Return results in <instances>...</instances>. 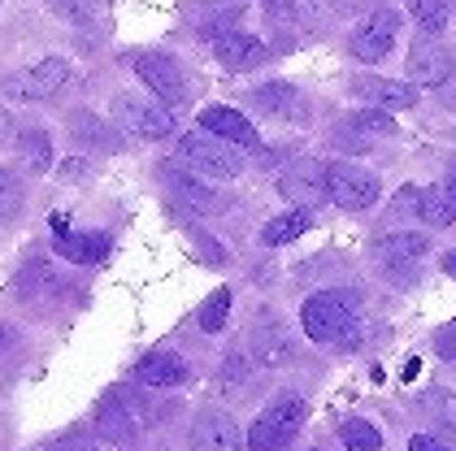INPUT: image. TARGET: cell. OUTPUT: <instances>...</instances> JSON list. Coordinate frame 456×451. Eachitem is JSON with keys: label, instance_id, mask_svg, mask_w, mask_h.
<instances>
[{"label": "cell", "instance_id": "d6986e66", "mask_svg": "<svg viewBox=\"0 0 456 451\" xmlns=\"http://www.w3.org/2000/svg\"><path fill=\"white\" fill-rule=\"evenodd\" d=\"M213 52H217V61L226 69H256L261 61H265V44L256 39V35H244V31H231L222 35L217 44H213Z\"/></svg>", "mask_w": 456, "mask_h": 451}, {"label": "cell", "instance_id": "484cf974", "mask_svg": "<svg viewBox=\"0 0 456 451\" xmlns=\"http://www.w3.org/2000/svg\"><path fill=\"white\" fill-rule=\"evenodd\" d=\"M421 408L435 416L439 439H444V434H448V439H456V395H452V391H426V395H421Z\"/></svg>", "mask_w": 456, "mask_h": 451}, {"label": "cell", "instance_id": "cb8c5ba5", "mask_svg": "<svg viewBox=\"0 0 456 451\" xmlns=\"http://www.w3.org/2000/svg\"><path fill=\"white\" fill-rule=\"evenodd\" d=\"M18 157H22V170L27 173L48 170V165H53V139H48V131H22Z\"/></svg>", "mask_w": 456, "mask_h": 451}, {"label": "cell", "instance_id": "74e56055", "mask_svg": "<svg viewBox=\"0 0 456 451\" xmlns=\"http://www.w3.org/2000/svg\"><path fill=\"white\" fill-rule=\"evenodd\" d=\"M39 451H92V443L78 439V434H66V439H57V443H48V447H39Z\"/></svg>", "mask_w": 456, "mask_h": 451}, {"label": "cell", "instance_id": "ab89813d", "mask_svg": "<svg viewBox=\"0 0 456 451\" xmlns=\"http://www.w3.org/2000/svg\"><path fill=\"white\" fill-rule=\"evenodd\" d=\"M13 347H18V330L9 321H0V356H9Z\"/></svg>", "mask_w": 456, "mask_h": 451}, {"label": "cell", "instance_id": "f1b7e54d", "mask_svg": "<svg viewBox=\"0 0 456 451\" xmlns=\"http://www.w3.org/2000/svg\"><path fill=\"white\" fill-rule=\"evenodd\" d=\"M196 321H200V330H209V334H217L226 321H231V291L222 286V291H213L209 300L200 304V312H196Z\"/></svg>", "mask_w": 456, "mask_h": 451}, {"label": "cell", "instance_id": "d590c367", "mask_svg": "<svg viewBox=\"0 0 456 451\" xmlns=\"http://www.w3.org/2000/svg\"><path fill=\"white\" fill-rule=\"evenodd\" d=\"M235 22H240V4H231V9L213 13L209 22H205V35H209V39H222V35L235 31Z\"/></svg>", "mask_w": 456, "mask_h": 451}, {"label": "cell", "instance_id": "f35d334b", "mask_svg": "<svg viewBox=\"0 0 456 451\" xmlns=\"http://www.w3.org/2000/svg\"><path fill=\"white\" fill-rule=\"evenodd\" d=\"M439 356H444V360H456V321L439 334Z\"/></svg>", "mask_w": 456, "mask_h": 451}, {"label": "cell", "instance_id": "b9f144b4", "mask_svg": "<svg viewBox=\"0 0 456 451\" xmlns=\"http://www.w3.org/2000/svg\"><path fill=\"white\" fill-rule=\"evenodd\" d=\"M444 191H448V196L456 200V157L448 161V173H444Z\"/></svg>", "mask_w": 456, "mask_h": 451}, {"label": "cell", "instance_id": "2e32d148", "mask_svg": "<svg viewBox=\"0 0 456 451\" xmlns=\"http://www.w3.org/2000/svg\"><path fill=\"white\" fill-rule=\"evenodd\" d=\"M200 126H205L209 135L226 139V143H235V148H261V135H256V126L248 122L240 109H226V104H209V109H200Z\"/></svg>", "mask_w": 456, "mask_h": 451}, {"label": "cell", "instance_id": "8d00e7d4", "mask_svg": "<svg viewBox=\"0 0 456 451\" xmlns=\"http://www.w3.org/2000/svg\"><path fill=\"white\" fill-rule=\"evenodd\" d=\"M409 451H452V447H448V439H439V434H413Z\"/></svg>", "mask_w": 456, "mask_h": 451}, {"label": "cell", "instance_id": "1f68e13d", "mask_svg": "<svg viewBox=\"0 0 456 451\" xmlns=\"http://www.w3.org/2000/svg\"><path fill=\"white\" fill-rule=\"evenodd\" d=\"M27 205V191H22V182H18V173L13 170H0V217L9 221V217H18Z\"/></svg>", "mask_w": 456, "mask_h": 451}, {"label": "cell", "instance_id": "5b68a950", "mask_svg": "<svg viewBox=\"0 0 456 451\" xmlns=\"http://www.w3.org/2000/svg\"><path fill=\"white\" fill-rule=\"evenodd\" d=\"M326 187H330V200L339 208H370L383 196V182L379 173L348 165V161H330L326 165Z\"/></svg>", "mask_w": 456, "mask_h": 451}, {"label": "cell", "instance_id": "7bdbcfd3", "mask_svg": "<svg viewBox=\"0 0 456 451\" xmlns=\"http://www.w3.org/2000/svg\"><path fill=\"white\" fill-rule=\"evenodd\" d=\"M444 101L456 104V78H448V83H444Z\"/></svg>", "mask_w": 456, "mask_h": 451}, {"label": "cell", "instance_id": "e575fe53", "mask_svg": "<svg viewBox=\"0 0 456 451\" xmlns=\"http://www.w3.org/2000/svg\"><path fill=\"white\" fill-rule=\"evenodd\" d=\"M391 217H421V187H400L391 200Z\"/></svg>", "mask_w": 456, "mask_h": 451}, {"label": "cell", "instance_id": "30bf717a", "mask_svg": "<svg viewBox=\"0 0 456 451\" xmlns=\"http://www.w3.org/2000/svg\"><path fill=\"white\" fill-rule=\"evenodd\" d=\"M279 191L291 200L296 208H314L322 200H330V187H326V165L322 161H296L279 173Z\"/></svg>", "mask_w": 456, "mask_h": 451}, {"label": "cell", "instance_id": "9c48e42d", "mask_svg": "<svg viewBox=\"0 0 456 451\" xmlns=\"http://www.w3.org/2000/svg\"><path fill=\"white\" fill-rule=\"evenodd\" d=\"M66 83H70V61H66V57H44V61H36L31 69L13 74L4 87H9V96H22V101H48V96H57Z\"/></svg>", "mask_w": 456, "mask_h": 451}, {"label": "cell", "instance_id": "bcb514c9", "mask_svg": "<svg viewBox=\"0 0 456 451\" xmlns=\"http://www.w3.org/2000/svg\"><path fill=\"white\" fill-rule=\"evenodd\" d=\"M314 451H322V447H314Z\"/></svg>", "mask_w": 456, "mask_h": 451}, {"label": "cell", "instance_id": "f6af8a7d", "mask_svg": "<svg viewBox=\"0 0 456 451\" xmlns=\"http://www.w3.org/2000/svg\"><path fill=\"white\" fill-rule=\"evenodd\" d=\"M444 4H448V9H452V13H456V0H444Z\"/></svg>", "mask_w": 456, "mask_h": 451}, {"label": "cell", "instance_id": "6da1fadb", "mask_svg": "<svg viewBox=\"0 0 456 451\" xmlns=\"http://www.w3.org/2000/svg\"><path fill=\"white\" fill-rule=\"evenodd\" d=\"M300 326H305V334H309L314 343H335V347L356 343V312H352L339 295H330V291L305 300Z\"/></svg>", "mask_w": 456, "mask_h": 451}, {"label": "cell", "instance_id": "d4e9b609", "mask_svg": "<svg viewBox=\"0 0 456 451\" xmlns=\"http://www.w3.org/2000/svg\"><path fill=\"white\" fill-rule=\"evenodd\" d=\"M421 221L426 226H452L456 221V200L444 191V182L421 191Z\"/></svg>", "mask_w": 456, "mask_h": 451}, {"label": "cell", "instance_id": "f546056e", "mask_svg": "<svg viewBox=\"0 0 456 451\" xmlns=\"http://www.w3.org/2000/svg\"><path fill=\"white\" fill-rule=\"evenodd\" d=\"M448 13H452V9H448L444 0H413V22L421 27V35H435V39H439L444 27H448Z\"/></svg>", "mask_w": 456, "mask_h": 451}, {"label": "cell", "instance_id": "8992f818", "mask_svg": "<svg viewBox=\"0 0 456 451\" xmlns=\"http://www.w3.org/2000/svg\"><path fill=\"white\" fill-rule=\"evenodd\" d=\"M426 252H430L426 235H413V230H400V235H387V239L374 243V261L391 274V282H413Z\"/></svg>", "mask_w": 456, "mask_h": 451}, {"label": "cell", "instance_id": "5bb4252c", "mask_svg": "<svg viewBox=\"0 0 456 451\" xmlns=\"http://www.w3.org/2000/svg\"><path fill=\"white\" fill-rule=\"evenodd\" d=\"M191 451H244V434L231 413H200L191 425Z\"/></svg>", "mask_w": 456, "mask_h": 451}, {"label": "cell", "instance_id": "44dd1931", "mask_svg": "<svg viewBox=\"0 0 456 451\" xmlns=\"http://www.w3.org/2000/svg\"><path fill=\"white\" fill-rule=\"evenodd\" d=\"M161 182L175 191L183 205H191V208H217V196H213L205 182H196V173L187 170V165H161Z\"/></svg>", "mask_w": 456, "mask_h": 451}, {"label": "cell", "instance_id": "9a60e30c", "mask_svg": "<svg viewBox=\"0 0 456 451\" xmlns=\"http://www.w3.org/2000/svg\"><path fill=\"white\" fill-rule=\"evenodd\" d=\"M53 239H57V256L74 265H96L109 256V235H74L66 213H53Z\"/></svg>", "mask_w": 456, "mask_h": 451}, {"label": "cell", "instance_id": "4dcf8cb0", "mask_svg": "<svg viewBox=\"0 0 456 451\" xmlns=\"http://www.w3.org/2000/svg\"><path fill=\"white\" fill-rule=\"evenodd\" d=\"M248 386V360L240 356V351H226V360H222V369H217V391L222 395H244Z\"/></svg>", "mask_w": 456, "mask_h": 451}, {"label": "cell", "instance_id": "277c9868", "mask_svg": "<svg viewBox=\"0 0 456 451\" xmlns=\"http://www.w3.org/2000/svg\"><path fill=\"white\" fill-rule=\"evenodd\" d=\"M113 122L140 139H166L175 131V113L166 109V101H148V96H118Z\"/></svg>", "mask_w": 456, "mask_h": 451}, {"label": "cell", "instance_id": "8fae6325", "mask_svg": "<svg viewBox=\"0 0 456 451\" xmlns=\"http://www.w3.org/2000/svg\"><path fill=\"white\" fill-rule=\"evenodd\" d=\"M135 74L148 83V92H157V101L178 104L187 101V78H183V66L166 52H140L135 57Z\"/></svg>", "mask_w": 456, "mask_h": 451}, {"label": "cell", "instance_id": "ba28073f", "mask_svg": "<svg viewBox=\"0 0 456 451\" xmlns=\"http://www.w3.org/2000/svg\"><path fill=\"white\" fill-rule=\"evenodd\" d=\"M140 425H143V416L135 413V399L126 391H109L105 399L96 404V434L105 443H118V447L135 443Z\"/></svg>", "mask_w": 456, "mask_h": 451}, {"label": "cell", "instance_id": "e0dca14e", "mask_svg": "<svg viewBox=\"0 0 456 451\" xmlns=\"http://www.w3.org/2000/svg\"><path fill=\"white\" fill-rule=\"evenodd\" d=\"M248 356L261 369H282L291 360V334L282 330L279 321H256L252 334H248Z\"/></svg>", "mask_w": 456, "mask_h": 451}, {"label": "cell", "instance_id": "836d02e7", "mask_svg": "<svg viewBox=\"0 0 456 451\" xmlns=\"http://www.w3.org/2000/svg\"><path fill=\"white\" fill-rule=\"evenodd\" d=\"M261 13H265V22H270V27H282V31L300 18L296 0H261Z\"/></svg>", "mask_w": 456, "mask_h": 451}, {"label": "cell", "instance_id": "52a82bcc", "mask_svg": "<svg viewBox=\"0 0 456 451\" xmlns=\"http://www.w3.org/2000/svg\"><path fill=\"white\" fill-rule=\"evenodd\" d=\"M395 31H400V13L395 9H379L370 22H361L356 31H352L348 48L356 61H365V66H379L383 57H391V48H395Z\"/></svg>", "mask_w": 456, "mask_h": 451}, {"label": "cell", "instance_id": "ee69618b", "mask_svg": "<svg viewBox=\"0 0 456 451\" xmlns=\"http://www.w3.org/2000/svg\"><path fill=\"white\" fill-rule=\"evenodd\" d=\"M444 270L456 278V252H448V256H444Z\"/></svg>", "mask_w": 456, "mask_h": 451}, {"label": "cell", "instance_id": "4fadbf2b", "mask_svg": "<svg viewBox=\"0 0 456 451\" xmlns=\"http://www.w3.org/2000/svg\"><path fill=\"white\" fill-rule=\"evenodd\" d=\"M409 74H413V83H421V87H444V83L452 78L448 48H444L435 35H421L418 44L409 48Z\"/></svg>", "mask_w": 456, "mask_h": 451}, {"label": "cell", "instance_id": "7c38bea8", "mask_svg": "<svg viewBox=\"0 0 456 451\" xmlns=\"http://www.w3.org/2000/svg\"><path fill=\"white\" fill-rule=\"evenodd\" d=\"M248 101H252L256 113H265V117H274V122H305V113H309V101L300 96V87H291V83H282V78L252 87Z\"/></svg>", "mask_w": 456, "mask_h": 451}, {"label": "cell", "instance_id": "60d3db41", "mask_svg": "<svg viewBox=\"0 0 456 451\" xmlns=\"http://www.w3.org/2000/svg\"><path fill=\"white\" fill-rule=\"evenodd\" d=\"M9 139H13V117H9V113L0 109V148H4Z\"/></svg>", "mask_w": 456, "mask_h": 451}, {"label": "cell", "instance_id": "4316f807", "mask_svg": "<svg viewBox=\"0 0 456 451\" xmlns=\"http://www.w3.org/2000/svg\"><path fill=\"white\" fill-rule=\"evenodd\" d=\"M339 439H344L348 451H383L379 425H370V421H361V416H348V421L339 425Z\"/></svg>", "mask_w": 456, "mask_h": 451}, {"label": "cell", "instance_id": "3957f363", "mask_svg": "<svg viewBox=\"0 0 456 451\" xmlns=\"http://www.w3.org/2000/svg\"><path fill=\"white\" fill-rule=\"evenodd\" d=\"M305 425V399L296 395H279L265 413L252 421L248 430V451H282Z\"/></svg>", "mask_w": 456, "mask_h": 451}, {"label": "cell", "instance_id": "7402d4cb", "mask_svg": "<svg viewBox=\"0 0 456 451\" xmlns=\"http://www.w3.org/2000/svg\"><path fill=\"white\" fill-rule=\"evenodd\" d=\"M70 135L74 143H83V148H101V152H113L118 148V131L105 126L96 113H87V109H78L70 113Z\"/></svg>", "mask_w": 456, "mask_h": 451}, {"label": "cell", "instance_id": "ac0fdd59", "mask_svg": "<svg viewBox=\"0 0 456 451\" xmlns=\"http://www.w3.org/2000/svg\"><path fill=\"white\" fill-rule=\"evenodd\" d=\"M352 92L374 109H413L418 104V87L400 83V78H352Z\"/></svg>", "mask_w": 456, "mask_h": 451}, {"label": "cell", "instance_id": "ffe728a7", "mask_svg": "<svg viewBox=\"0 0 456 451\" xmlns=\"http://www.w3.org/2000/svg\"><path fill=\"white\" fill-rule=\"evenodd\" d=\"M187 378H191V374H187V365L178 360L175 351H152V356H143L140 365H135V382L152 386V391H170V386H183Z\"/></svg>", "mask_w": 456, "mask_h": 451}, {"label": "cell", "instance_id": "83f0119b", "mask_svg": "<svg viewBox=\"0 0 456 451\" xmlns=\"http://www.w3.org/2000/svg\"><path fill=\"white\" fill-rule=\"evenodd\" d=\"M57 286V274H53V265L48 261H31L22 274H18V300H31L39 291H53Z\"/></svg>", "mask_w": 456, "mask_h": 451}, {"label": "cell", "instance_id": "d6a6232c", "mask_svg": "<svg viewBox=\"0 0 456 451\" xmlns=\"http://www.w3.org/2000/svg\"><path fill=\"white\" fill-rule=\"evenodd\" d=\"M348 126H356L361 135H395V117H387L383 109H361V113H352Z\"/></svg>", "mask_w": 456, "mask_h": 451}, {"label": "cell", "instance_id": "603a6c76", "mask_svg": "<svg viewBox=\"0 0 456 451\" xmlns=\"http://www.w3.org/2000/svg\"><path fill=\"white\" fill-rule=\"evenodd\" d=\"M305 230H309V213H305V208H291V213H282V217H274V221H265L261 243H265V247H282V243L300 239Z\"/></svg>", "mask_w": 456, "mask_h": 451}, {"label": "cell", "instance_id": "7a4b0ae2", "mask_svg": "<svg viewBox=\"0 0 456 451\" xmlns=\"http://www.w3.org/2000/svg\"><path fill=\"white\" fill-rule=\"evenodd\" d=\"M178 165H187V170H196V173H209V178H235V173H244V157H240L235 143L200 131V135L178 139Z\"/></svg>", "mask_w": 456, "mask_h": 451}]
</instances>
